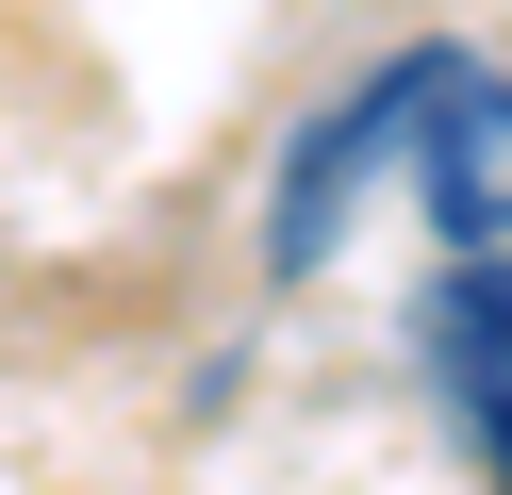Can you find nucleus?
I'll return each mask as SVG.
<instances>
[{
    "instance_id": "obj_1",
    "label": "nucleus",
    "mask_w": 512,
    "mask_h": 495,
    "mask_svg": "<svg viewBox=\"0 0 512 495\" xmlns=\"http://www.w3.org/2000/svg\"><path fill=\"white\" fill-rule=\"evenodd\" d=\"M397 165H413V50H380L364 83H331L298 132H281V165H265V281H314Z\"/></svg>"
},
{
    "instance_id": "obj_2",
    "label": "nucleus",
    "mask_w": 512,
    "mask_h": 495,
    "mask_svg": "<svg viewBox=\"0 0 512 495\" xmlns=\"http://www.w3.org/2000/svg\"><path fill=\"white\" fill-rule=\"evenodd\" d=\"M413 198H430L446 264H512V66L463 33H413Z\"/></svg>"
},
{
    "instance_id": "obj_3",
    "label": "nucleus",
    "mask_w": 512,
    "mask_h": 495,
    "mask_svg": "<svg viewBox=\"0 0 512 495\" xmlns=\"http://www.w3.org/2000/svg\"><path fill=\"white\" fill-rule=\"evenodd\" d=\"M413 380H430L446 446L479 462V495H512V264H430V297H413Z\"/></svg>"
}]
</instances>
